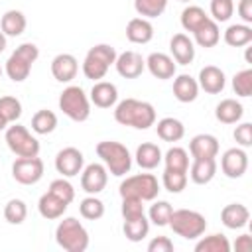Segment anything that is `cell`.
<instances>
[{
	"mask_svg": "<svg viewBox=\"0 0 252 252\" xmlns=\"http://www.w3.org/2000/svg\"><path fill=\"white\" fill-rule=\"evenodd\" d=\"M146 67L156 79H161V81L171 79L175 75V61L167 53H159V51L150 53L146 59Z\"/></svg>",
	"mask_w": 252,
	"mask_h": 252,
	"instance_id": "15",
	"label": "cell"
},
{
	"mask_svg": "<svg viewBox=\"0 0 252 252\" xmlns=\"http://www.w3.org/2000/svg\"><path fill=\"white\" fill-rule=\"evenodd\" d=\"M209 16L205 14V10L201 6H187L181 12V26L185 32H195Z\"/></svg>",
	"mask_w": 252,
	"mask_h": 252,
	"instance_id": "36",
	"label": "cell"
},
{
	"mask_svg": "<svg viewBox=\"0 0 252 252\" xmlns=\"http://www.w3.org/2000/svg\"><path fill=\"white\" fill-rule=\"evenodd\" d=\"M28 22H26V16L20 12V10H8L2 20H0V30L2 33L8 37H16V35H22L24 30H26Z\"/></svg>",
	"mask_w": 252,
	"mask_h": 252,
	"instance_id": "29",
	"label": "cell"
},
{
	"mask_svg": "<svg viewBox=\"0 0 252 252\" xmlns=\"http://www.w3.org/2000/svg\"><path fill=\"white\" fill-rule=\"evenodd\" d=\"M89 100L98 108H110L118 100V89H116V85H112L108 81H96L91 89Z\"/></svg>",
	"mask_w": 252,
	"mask_h": 252,
	"instance_id": "19",
	"label": "cell"
},
{
	"mask_svg": "<svg viewBox=\"0 0 252 252\" xmlns=\"http://www.w3.org/2000/svg\"><path fill=\"white\" fill-rule=\"evenodd\" d=\"M171 250H173V242L167 236H156L148 244V252H171Z\"/></svg>",
	"mask_w": 252,
	"mask_h": 252,
	"instance_id": "49",
	"label": "cell"
},
{
	"mask_svg": "<svg viewBox=\"0 0 252 252\" xmlns=\"http://www.w3.org/2000/svg\"><path fill=\"white\" fill-rule=\"evenodd\" d=\"M120 211H122L124 220L138 219V217L146 215V213H144V201L134 199V197H122V207H120Z\"/></svg>",
	"mask_w": 252,
	"mask_h": 252,
	"instance_id": "46",
	"label": "cell"
},
{
	"mask_svg": "<svg viewBox=\"0 0 252 252\" xmlns=\"http://www.w3.org/2000/svg\"><path fill=\"white\" fill-rule=\"evenodd\" d=\"M108 71V65L102 63L100 59H96L94 55L87 53L85 55V61H83V73L87 79H93V81H100Z\"/></svg>",
	"mask_w": 252,
	"mask_h": 252,
	"instance_id": "39",
	"label": "cell"
},
{
	"mask_svg": "<svg viewBox=\"0 0 252 252\" xmlns=\"http://www.w3.org/2000/svg\"><path fill=\"white\" fill-rule=\"evenodd\" d=\"M161 150L158 144H152V142H144L138 146L136 150V163L142 167V169H154L161 163Z\"/></svg>",
	"mask_w": 252,
	"mask_h": 252,
	"instance_id": "26",
	"label": "cell"
},
{
	"mask_svg": "<svg viewBox=\"0 0 252 252\" xmlns=\"http://www.w3.org/2000/svg\"><path fill=\"white\" fill-rule=\"evenodd\" d=\"M87 53H91V55H94L96 59H100L102 63H106L108 67L110 65H114V61H116V49L112 47V45H108V43H98V45H94V47H91Z\"/></svg>",
	"mask_w": 252,
	"mask_h": 252,
	"instance_id": "47",
	"label": "cell"
},
{
	"mask_svg": "<svg viewBox=\"0 0 252 252\" xmlns=\"http://www.w3.org/2000/svg\"><path fill=\"white\" fill-rule=\"evenodd\" d=\"M199 94V83L191 75H179L173 79V96L179 102H193Z\"/></svg>",
	"mask_w": 252,
	"mask_h": 252,
	"instance_id": "23",
	"label": "cell"
},
{
	"mask_svg": "<svg viewBox=\"0 0 252 252\" xmlns=\"http://www.w3.org/2000/svg\"><path fill=\"white\" fill-rule=\"evenodd\" d=\"M234 12L232 0H211V16L215 22H228Z\"/></svg>",
	"mask_w": 252,
	"mask_h": 252,
	"instance_id": "44",
	"label": "cell"
},
{
	"mask_svg": "<svg viewBox=\"0 0 252 252\" xmlns=\"http://www.w3.org/2000/svg\"><path fill=\"white\" fill-rule=\"evenodd\" d=\"M0 79H2V67H0Z\"/></svg>",
	"mask_w": 252,
	"mask_h": 252,
	"instance_id": "55",
	"label": "cell"
},
{
	"mask_svg": "<svg viewBox=\"0 0 252 252\" xmlns=\"http://www.w3.org/2000/svg\"><path fill=\"white\" fill-rule=\"evenodd\" d=\"M169 49H171L173 61L179 65H189L195 59V43L185 33H175L169 41Z\"/></svg>",
	"mask_w": 252,
	"mask_h": 252,
	"instance_id": "17",
	"label": "cell"
},
{
	"mask_svg": "<svg viewBox=\"0 0 252 252\" xmlns=\"http://www.w3.org/2000/svg\"><path fill=\"white\" fill-rule=\"evenodd\" d=\"M156 132L163 142H179L185 136V126L181 120H177L173 116H165L158 122Z\"/></svg>",
	"mask_w": 252,
	"mask_h": 252,
	"instance_id": "27",
	"label": "cell"
},
{
	"mask_svg": "<svg viewBox=\"0 0 252 252\" xmlns=\"http://www.w3.org/2000/svg\"><path fill=\"white\" fill-rule=\"evenodd\" d=\"M79 213L83 219L87 220H98L102 215H104V203L100 199H96L94 195H89L81 201L79 205Z\"/></svg>",
	"mask_w": 252,
	"mask_h": 252,
	"instance_id": "37",
	"label": "cell"
},
{
	"mask_svg": "<svg viewBox=\"0 0 252 252\" xmlns=\"http://www.w3.org/2000/svg\"><path fill=\"white\" fill-rule=\"evenodd\" d=\"M199 89H203L205 93L209 94H219L222 89H224V73L222 69H219L217 65H205L201 71H199Z\"/></svg>",
	"mask_w": 252,
	"mask_h": 252,
	"instance_id": "16",
	"label": "cell"
},
{
	"mask_svg": "<svg viewBox=\"0 0 252 252\" xmlns=\"http://www.w3.org/2000/svg\"><path fill=\"white\" fill-rule=\"evenodd\" d=\"M83 165H85L83 152L77 150V148H73V146L63 148L55 156V169L63 177H75V175H79L83 171Z\"/></svg>",
	"mask_w": 252,
	"mask_h": 252,
	"instance_id": "10",
	"label": "cell"
},
{
	"mask_svg": "<svg viewBox=\"0 0 252 252\" xmlns=\"http://www.w3.org/2000/svg\"><path fill=\"white\" fill-rule=\"evenodd\" d=\"M167 2L169 0H134V8L142 18L150 20L161 16L167 8Z\"/></svg>",
	"mask_w": 252,
	"mask_h": 252,
	"instance_id": "35",
	"label": "cell"
},
{
	"mask_svg": "<svg viewBox=\"0 0 252 252\" xmlns=\"http://www.w3.org/2000/svg\"><path fill=\"white\" fill-rule=\"evenodd\" d=\"M248 219H250V211L242 203H230V205H226L220 211V220L230 230H236V228L246 226L248 224Z\"/></svg>",
	"mask_w": 252,
	"mask_h": 252,
	"instance_id": "20",
	"label": "cell"
},
{
	"mask_svg": "<svg viewBox=\"0 0 252 252\" xmlns=\"http://www.w3.org/2000/svg\"><path fill=\"white\" fill-rule=\"evenodd\" d=\"M232 89L238 96H250L252 94V69H242L232 77Z\"/></svg>",
	"mask_w": 252,
	"mask_h": 252,
	"instance_id": "42",
	"label": "cell"
},
{
	"mask_svg": "<svg viewBox=\"0 0 252 252\" xmlns=\"http://www.w3.org/2000/svg\"><path fill=\"white\" fill-rule=\"evenodd\" d=\"M47 191H49V193H53L55 197H59V199H61V201H65V203H71V201L75 199V189H73V185H71L67 179H63V177L53 179Z\"/></svg>",
	"mask_w": 252,
	"mask_h": 252,
	"instance_id": "45",
	"label": "cell"
},
{
	"mask_svg": "<svg viewBox=\"0 0 252 252\" xmlns=\"http://www.w3.org/2000/svg\"><path fill=\"white\" fill-rule=\"evenodd\" d=\"M126 37L132 43H148L154 37V26L146 18H132L126 26Z\"/></svg>",
	"mask_w": 252,
	"mask_h": 252,
	"instance_id": "21",
	"label": "cell"
},
{
	"mask_svg": "<svg viewBox=\"0 0 252 252\" xmlns=\"http://www.w3.org/2000/svg\"><path fill=\"white\" fill-rule=\"evenodd\" d=\"M96 156L102 159L104 167L116 177L126 175L132 167V156H130L128 148L120 142H114V140L98 142L96 144Z\"/></svg>",
	"mask_w": 252,
	"mask_h": 252,
	"instance_id": "2",
	"label": "cell"
},
{
	"mask_svg": "<svg viewBox=\"0 0 252 252\" xmlns=\"http://www.w3.org/2000/svg\"><path fill=\"white\" fill-rule=\"evenodd\" d=\"M39 57V49L35 43H22L14 49V53L8 57L6 61V75L14 81V83H22L30 77L32 65L35 63V59Z\"/></svg>",
	"mask_w": 252,
	"mask_h": 252,
	"instance_id": "5",
	"label": "cell"
},
{
	"mask_svg": "<svg viewBox=\"0 0 252 252\" xmlns=\"http://www.w3.org/2000/svg\"><path fill=\"white\" fill-rule=\"evenodd\" d=\"M242 114H244V106L236 98H224L215 108V116L222 124H236L242 118Z\"/></svg>",
	"mask_w": 252,
	"mask_h": 252,
	"instance_id": "25",
	"label": "cell"
},
{
	"mask_svg": "<svg viewBox=\"0 0 252 252\" xmlns=\"http://www.w3.org/2000/svg\"><path fill=\"white\" fill-rule=\"evenodd\" d=\"M12 175L22 185H33L43 177V161L37 156L18 158L12 163Z\"/></svg>",
	"mask_w": 252,
	"mask_h": 252,
	"instance_id": "9",
	"label": "cell"
},
{
	"mask_svg": "<svg viewBox=\"0 0 252 252\" xmlns=\"http://www.w3.org/2000/svg\"><path fill=\"white\" fill-rule=\"evenodd\" d=\"M28 217V207L22 199H10L4 207V219L10 224H22Z\"/></svg>",
	"mask_w": 252,
	"mask_h": 252,
	"instance_id": "38",
	"label": "cell"
},
{
	"mask_svg": "<svg viewBox=\"0 0 252 252\" xmlns=\"http://www.w3.org/2000/svg\"><path fill=\"white\" fill-rule=\"evenodd\" d=\"M234 140L238 146L242 148H248L252 146V124L250 122H242L234 128Z\"/></svg>",
	"mask_w": 252,
	"mask_h": 252,
	"instance_id": "48",
	"label": "cell"
},
{
	"mask_svg": "<svg viewBox=\"0 0 252 252\" xmlns=\"http://www.w3.org/2000/svg\"><path fill=\"white\" fill-rule=\"evenodd\" d=\"M193 35H195V43L201 45V47H215V45L219 43V39H220L219 26H217V22H215L213 18H207V20L193 32Z\"/></svg>",
	"mask_w": 252,
	"mask_h": 252,
	"instance_id": "28",
	"label": "cell"
},
{
	"mask_svg": "<svg viewBox=\"0 0 252 252\" xmlns=\"http://www.w3.org/2000/svg\"><path fill=\"white\" fill-rule=\"evenodd\" d=\"M191 175V181L197 185H207L209 181H213L215 173H217V161L215 158H205V159H193L191 169H187Z\"/></svg>",
	"mask_w": 252,
	"mask_h": 252,
	"instance_id": "24",
	"label": "cell"
},
{
	"mask_svg": "<svg viewBox=\"0 0 252 252\" xmlns=\"http://www.w3.org/2000/svg\"><path fill=\"white\" fill-rule=\"evenodd\" d=\"M252 41V28L248 24H232L224 32V43L230 47H244Z\"/></svg>",
	"mask_w": 252,
	"mask_h": 252,
	"instance_id": "30",
	"label": "cell"
},
{
	"mask_svg": "<svg viewBox=\"0 0 252 252\" xmlns=\"http://www.w3.org/2000/svg\"><path fill=\"white\" fill-rule=\"evenodd\" d=\"M55 240L67 252H85L89 248V232L75 217H67L57 224Z\"/></svg>",
	"mask_w": 252,
	"mask_h": 252,
	"instance_id": "3",
	"label": "cell"
},
{
	"mask_svg": "<svg viewBox=\"0 0 252 252\" xmlns=\"http://www.w3.org/2000/svg\"><path fill=\"white\" fill-rule=\"evenodd\" d=\"M0 114L10 122H16L22 116V102L16 96H0Z\"/></svg>",
	"mask_w": 252,
	"mask_h": 252,
	"instance_id": "43",
	"label": "cell"
},
{
	"mask_svg": "<svg viewBox=\"0 0 252 252\" xmlns=\"http://www.w3.org/2000/svg\"><path fill=\"white\" fill-rule=\"evenodd\" d=\"M238 16L244 24H252V0H240L238 2Z\"/></svg>",
	"mask_w": 252,
	"mask_h": 252,
	"instance_id": "50",
	"label": "cell"
},
{
	"mask_svg": "<svg viewBox=\"0 0 252 252\" xmlns=\"http://www.w3.org/2000/svg\"><path fill=\"white\" fill-rule=\"evenodd\" d=\"M57 128V116L51 110H37L32 118V130L35 134H51Z\"/></svg>",
	"mask_w": 252,
	"mask_h": 252,
	"instance_id": "33",
	"label": "cell"
},
{
	"mask_svg": "<svg viewBox=\"0 0 252 252\" xmlns=\"http://www.w3.org/2000/svg\"><path fill=\"white\" fill-rule=\"evenodd\" d=\"M179 2H191V0H179Z\"/></svg>",
	"mask_w": 252,
	"mask_h": 252,
	"instance_id": "54",
	"label": "cell"
},
{
	"mask_svg": "<svg viewBox=\"0 0 252 252\" xmlns=\"http://www.w3.org/2000/svg\"><path fill=\"white\" fill-rule=\"evenodd\" d=\"M114 120L122 126H132L138 130H148L156 124V108L138 98H124L114 108Z\"/></svg>",
	"mask_w": 252,
	"mask_h": 252,
	"instance_id": "1",
	"label": "cell"
},
{
	"mask_svg": "<svg viewBox=\"0 0 252 252\" xmlns=\"http://www.w3.org/2000/svg\"><path fill=\"white\" fill-rule=\"evenodd\" d=\"M77 71H79V63H77L75 55H71V53H59L51 61V75L59 83L73 81L77 77Z\"/></svg>",
	"mask_w": 252,
	"mask_h": 252,
	"instance_id": "14",
	"label": "cell"
},
{
	"mask_svg": "<svg viewBox=\"0 0 252 252\" xmlns=\"http://www.w3.org/2000/svg\"><path fill=\"white\" fill-rule=\"evenodd\" d=\"M230 242L224 234H209L195 244V252H228Z\"/></svg>",
	"mask_w": 252,
	"mask_h": 252,
	"instance_id": "34",
	"label": "cell"
},
{
	"mask_svg": "<svg viewBox=\"0 0 252 252\" xmlns=\"http://www.w3.org/2000/svg\"><path fill=\"white\" fill-rule=\"evenodd\" d=\"M189 152H191L193 159L217 158V154H219V140L213 134H197L189 142Z\"/></svg>",
	"mask_w": 252,
	"mask_h": 252,
	"instance_id": "18",
	"label": "cell"
},
{
	"mask_svg": "<svg viewBox=\"0 0 252 252\" xmlns=\"http://www.w3.org/2000/svg\"><path fill=\"white\" fill-rule=\"evenodd\" d=\"M120 197H134L140 201H154L159 193V183L152 173L130 175L120 183Z\"/></svg>",
	"mask_w": 252,
	"mask_h": 252,
	"instance_id": "7",
	"label": "cell"
},
{
	"mask_svg": "<svg viewBox=\"0 0 252 252\" xmlns=\"http://www.w3.org/2000/svg\"><path fill=\"white\" fill-rule=\"evenodd\" d=\"M161 183L169 193H181L187 185V173L185 171H173V169H165L161 175Z\"/></svg>",
	"mask_w": 252,
	"mask_h": 252,
	"instance_id": "40",
	"label": "cell"
},
{
	"mask_svg": "<svg viewBox=\"0 0 252 252\" xmlns=\"http://www.w3.org/2000/svg\"><path fill=\"white\" fill-rule=\"evenodd\" d=\"M67 207H69V203H65V201H61L59 197H55L53 193H43L41 197H39V201H37V211H39V215L43 217V219H47V220H53V219H59V217H63V213L67 211Z\"/></svg>",
	"mask_w": 252,
	"mask_h": 252,
	"instance_id": "22",
	"label": "cell"
},
{
	"mask_svg": "<svg viewBox=\"0 0 252 252\" xmlns=\"http://www.w3.org/2000/svg\"><path fill=\"white\" fill-rule=\"evenodd\" d=\"M165 161V169H173V171H185L189 169V154L183 150V148H169L165 152V156L161 158Z\"/></svg>",
	"mask_w": 252,
	"mask_h": 252,
	"instance_id": "32",
	"label": "cell"
},
{
	"mask_svg": "<svg viewBox=\"0 0 252 252\" xmlns=\"http://www.w3.org/2000/svg\"><path fill=\"white\" fill-rule=\"evenodd\" d=\"M124 236L130 240V242H140L142 238L148 236L150 232V220L146 219V215L138 217V219H130V220H124Z\"/></svg>",
	"mask_w": 252,
	"mask_h": 252,
	"instance_id": "31",
	"label": "cell"
},
{
	"mask_svg": "<svg viewBox=\"0 0 252 252\" xmlns=\"http://www.w3.org/2000/svg\"><path fill=\"white\" fill-rule=\"evenodd\" d=\"M106 181H108V169L102 163H89L81 171V187L89 195H96L104 191Z\"/></svg>",
	"mask_w": 252,
	"mask_h": 252,
	"instance_id": "12",
	"label": "cell"
},
{
	"mask_svg": "<svg viewBox=\"0 0 252 252\" xmlns=\"http://www.w3.org/2000/svg\"><path fill=\"white\" fill-rule=\"evenodd\" d=\"M6 144L18 158H32L39 154V142L30 134V130L22 124H14L6 128Z\"/></svg>",
	"mask_w": 252,
	"mask_h": 252,
	"instance_id": "8",
	"label": "cell"
},
{
	"mask_svg": "<svg viewBox=\"0 0 252 252\" xmlns=\"http://www.w3.org/2000/svg\"><path fill=\"white\" fill-rule=\"evenodd\" d=\"M6 126H8V120H6V118H4L2 114H0V130H4Z\"/></svg>",
	"mask_w": 252,
	"mask_h": 252,
	"instance_id": "53",
	"label": "cell"
},
{
	"mask_svg": "<svg viewBox=\"0 0 252 252\" xmlns=\"http://www.w3.org/2000/svg\"><path fill=\"white\" fill-rule=\"evenodd\" d=\"M4 49H6V35L0 32V53H2Z\"/></svg>",
	"mask_w": 252,
	"mask_h": 252,
	"instance_id": "52",
	"label": "cell"
},
{
	"mask_svg": "<svg viewBox=\"0 0 252 252\" xmlns=\"http://www.w3.org/2000/svg\"><path fill=\"white\" fill-rule=\"evenodd\" d=\"M220 169L226 177L238 179L248 169V154L242 148H230L220 158Z\"/></svg>",
	"mask_w": 252,
	"mask_h": 252,
	"instance_id": "11",
	"label": "cell"
},
{
	"mask_svg": "<svg viewBox=\"0 0 252 252\" xmlns=\"http://www.w3.org/2000/svg\"><path fill=\"white\" fill-rule=\"evenodd\" d=\"M171 213H173V207H171L167 201H156V203L150 207L148 217H150V220H152L154 224H158V226H165V224L169 222Z\"/></svg>",
	"mask_w": 252,
	"mask_h": 252,
	"instance_id": "41",
	"label": "cell"
},
{
	"mask_svg": "<svg viewBox=\"0 0 252 252\" xmlns=\"http://www.w3.org/2000/svg\"><path fill=\"white\" fill-rule=\"evenodd\" d=\"M116 71L120 77L124 79H136L144 73L146 69V59L138 53V51H124L120 55H116Z\"/></svg>",
	"mask_w": 252,
	"mask_h": 252,
	"instance_id": "13",
	"label": "cell"
},
{
	"mask_svg": "<svg viewBox=\"0 0 252 252\" xmlns=\"http://www.w3.org/2000/svg\"><path fill=\"white\" fill-rule=\"evenodd\" d=\"M171 230L185 238V240H195L199 238L205 230H207V220L199 211H191V209H177L171 213L169 222Z\"/></svg>",
	"mask_w": 252,
	"mask_h": 252,
	"instance_id": "4",
	"label": "cell"
},
{
	"mask_svg": "<svg viewBox=\"0 0 252 252\" xmlns=\"http://www.w3.org/2000/svg\"><path fill=\"white\" fill-rule=\"evenodd\" d=\"M234 250L236 252H250L252 250V236L250 234H240L234 242Z\"/></svg>",
	"mask_w": 252,
	"mask_h": 252,
	"instance_id": "51",
	"label": "cell"
},
{
	"mask_svg": "<svg viewBox=\"0 0 252 252\" xmlns=\"http://www.w3.org/2000/svg\"><path fill=\"white\" fill-rule=\"evenodd\" d=\"M59 110L75 122H85L91 116V100L81 87L71 85L59 94Z\"/></svg>",
	"mask_w": 252,
	"mask_h": 252,
	"instance_id": "6",
	"label": "cell"
}]
</instances>
